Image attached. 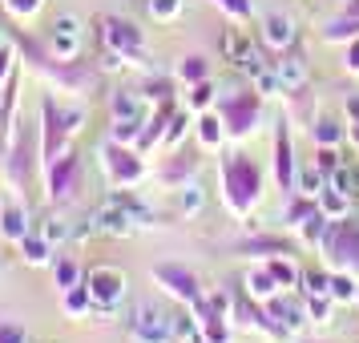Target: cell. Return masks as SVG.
Masks as SVG:
<instances>
[{
    "label": "cell",
    "instance_id": "obj_1",
    "mask_svg": "<svg viewBox=\"0 0 359 343\" xmlns=\"http://www.w3.org/2000/svg\"><path fill=\"white\" fill-rule=\"evenodd\" d=\"M133 339L137 343H165L170 339V319L154 307H137L133 311Z\"/></svg>",
    "mask_w": 359,
    "mask_h": 343
},
{
    "label": "cell",
    "instance_id": "obj_2",
    "mask_svg": "<svg viewBox=\"0 0 359 343\" xmlns=\"http://www.w3.org/2000/svg\"><path fill=\"white\" fill-rule=\"evenodd\" d=\"M121 291H126V275H121V271H109V267L89 271V299H97V303H117Z\"/></svg>",
    "mask_w": 359,
    "mask_h": 343
},
{
    "label": "cell",
    "instance_id": "obj_3",
    "mask_svg": "<svg viewBox=\"0 0 359 343\" xmlns=\"http://www.w3.org/2000/svg\"><path fill=\"white\" fill-rule=\"evenodd\" d=\"M137 227L130 210H121L117 202H105L97 214H93V230H105V234H130Z\"/></svg>",
    "mask_w": 359,
    "mask_h": 343
},
{
    "label": "cell",
    "instance_id": "obj_4",
    "mask_svg": "<svg viewBox=\"0 0 359 343\" xmlns=\"http://www.w3.org/2000/svg\"><path fill=\"white\" fill-rule=\"evenodd\" d=\"M77 45H81V20L61 17L57 25H53V49H57V57H73Z\"/></svg>",
    "mask_w": 359,
    "mask_h": 343
},
{
    "label": "cell",
    "instance_id": "obj_5",
    "mask_svg": "<svg viewBox=\"0 0 359 343\" xmlns=\"http://www.w3.org/2000/svg\"><path fill=\"white\" fill-rule=\"evenodd\" d=\"M222 49H226V57L234 61V65H243V69H250V73H259V65H255V53H250V41H246L243 33H234V29H230V33L222 36Z\"/></svg>",
    "mask_w": 359,
    "mask_h": 343
},
{
    "label": "cell",
    "instance_id": "obj_6",
    "mask_svg": "<svg viewBox=\"0 0 359 343\" xmlns=\"http://www.w3.org/2000/svg\"><path fill=\"white\" fill-rule=\"evenodd\" d=\"M109 202H117L121 210H130V214H133V222H137V227H146V222H149V210H146V206H142V202H137V198H133V194H114V198H109Z\"/></svg>",
    "mask_w": 359,
    "mask_h": 343
},
{
    "label": "cell",
    "instance_id": "obj_7",
    "mask_svg": "<svg viewBox=\"0 0 359 343\" xmlns=\"http://www.w3.org/2000/svg\"><path fill=\"white\" fill-rule=\"evenodd\" d=\"M114 105H117V117H133V121H142V101L133 97V93H121Z\"/></svg>",
    "mask_w": 359,
    "mask_h": 343
},
{
    "label": "cell",
    "instance_id": "obj_8",
    "mask_svg": "<svg viewBox=\"0 0 359 343\" xmlns=\"http://www.w3.org/2000/svg\"><path fill=\"white\" fill-rule=\"evenodd\" d=\"M287 29H291V25H287L283 17H271L266 20V41H271V45H287V36H291Z\"/></svg>",
    "mask_w": 359,
    "mask_h": 343
},
{
    "label": "cell",
    "instance_id": "obj_9",
    "mask_svg": "<svg viewBox=\"0 0 359 343\" xmlns=\"http://www.w3.org/2000/svg\"><path fill=\"white\" fill-rule=\"evenodd\" d=\"M20 243H25V259L29 262H45L49 259V243H45V238H20Z\"/></svg>",
    "mask_w": 359,
    "mask_h": 343
},
{
    "label": "cell",
    "instance_id": "obj_10",
    "mask_svg": "<svg viewBox=\"0 0 359 343\" xmlns=\"http://www.w3.org/2000/svg\"><path fill=\"white\" fill-rule=\"evenodd\" d=\"M41 234H45V243H61V238L69 234V227H65V222H57V218H45Z\"/></svg>",
    "mask_w": 359,
    "mask_h": 343
},
{
    "label": "cell",
    "instance_id": "obj_11",
    "mask_svg": "<svg viewBox=\"0 0 359 343\" xmlns=\"http://www.w3.org/2000/svg\"><path fill=\"white\" fill-rule=\"evenodd\" d=\"M4 234H8V238H25V227H20V210H4Z\"/></svg>",
    "mask_w": 359,
    "mask_h": 343
},
{
    "label": "cell",
    "instance_id": "obj_12",
    "mask_svg": "<svg viewBox=\"0 0 359 343\" xmlns=\"http://www.w3.org/2000/svg\"><path fill=\"white\" fill-rule=\"evenodd\" d=\"M178 4L182 0H149V13H154V17H174V13H178Z\"/></svg>",
    "mask_w": 359,
    "mask_h": 343
},
{
    "label": "cell",
    "instance_id": "obj_13",
    "mask_svg": "<svg viewBox=\"0 0 359 343\" xmlns=\"http://www.w3.org/2000/svg\"><path fill=\"white\" fill-rule=\"evenodd\" d=\"M303 190H307V194H319V170H307V174H303Z\"/></svg>",
    "mask_w": 359,
    "mask_h": 343
},
{
    "label": "cell",
    "instance_id": "obj_14",
    "mask_svg": "<svg viewBox=\"0 0 359 343\" xmlns=\"http://www.w3.org/2000/svg\"><path fill=\"white\" fill-rule=\"evenodd\" d=\"M198 206H202V194H198V190L182 194V210H198Z\"/></svg>",
    "mask_w": 359,
    "mask_h": 343
},
{
    "label": "cell",
    "instance_id": "obj_15",
    "mask_svg": "<svg viewBox=\"0 0 359 343\" xmlns=\"http://www.w3.org/2000/svg\"><path fill=\"white\" fill-rule=\"evenodd\" d=\"M283 77L299 85V81H303V69H299V65H283Z\"/></svg>",
    "mask_w": 359,
    "mask_h": 343
},
{
    "label": "cell",
    "instance_id": "obj_16",
    "mask_svg": "<svg viewBox=\"0 0 359 343\" xmlns=\"http://www.w3.org/2000/svg\"><path fill=\"white\" fill-rule=\"evenodd\" d=\"M61 283H65V287H73V283H77V267H61Z\"/></svg>",
    "mask_w": 359,
    "mask_h": 343
},
{
    "label": "cell",
    "instance_id": "obj_17",
    "mask_svg": "<svg viewBox=\"0 0 359 343\" xmlns=\"http://www.w3.org/2000/svg\"><path fill=\"white\" fill-rule=\"evenodd\" d=\"M8 4H13L17 13H33V8H36V0H8Z\"/></svg>",
    "mask_w": 359,
    "mask_h": 343
},
{
    "label": "cell",
    "instance_id": "obj_18",
    "mask_svg": "<svg viewBox=\"0 0 359 343\" xmlns=\"http://www.w3.org/2000/svg\"><path fill=\"white\" fill-rule=\"evenodd\" d=\"M307 283H311V291H315V295H319V291H327V278H323V275H311Z\"/></svg>",
    "mask_w": 359,
    "mask_h": 343
},
{
    "label": "cell",
    "instance_id": "obj_19",
    "mask_svg": "<svg viewBox=\"0 0 359 343\" xmlns=\"http://www.w3.org/2000/svg\"><path fill=\"white\" fill-rule=\"evenodd\" d=\"M351 186H355V190H359V170H355V174H351Z\"/></svg>",
    "mask_w": 359,
    "mask_h": 343
}]
</instances>
